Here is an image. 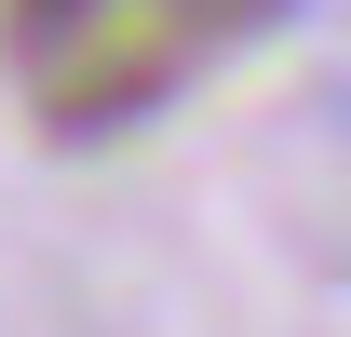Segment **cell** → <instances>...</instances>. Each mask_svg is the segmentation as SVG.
<instances>
[{"label": "cell", "mask_w": 351, "mask_h": 337, "mask_svg": "<svg viewBox=\"0 0 351 337\" xmlns=\"http://www.w3.org/2000/svg\"><path fill=\"white\" fill-rule=\"evenodd\" d=\"M82 14H95V0H14V27H27V41H68Z\"/></svg>", "instance_id": "1"}]
</instances>
